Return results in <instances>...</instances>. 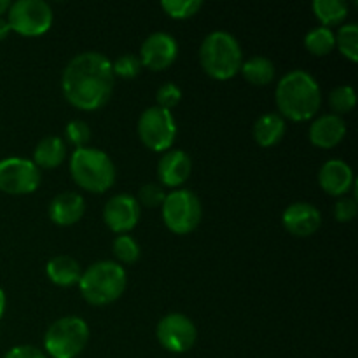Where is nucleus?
<instances>
[{"instance_id":"obj_8","label":"nucleus","mask_w":358,"mask_h":358,"mask_svg":"<svg viewBox=\"0 0 358 358\" xmlns=\"http://www.w3.org/2000/svg\"><path fill=\"white\" fill-rule=\"evenodd\" d=\"M10 30L24 37H38L52 24V9L44 0H17L9 7Z\"/></svg>"},{"instance_id":"obj_15","label":"nucleus","mask_w":358,"mask_h":358,"mask_svg":"<svg viewBox=\"0 0 358 358\" xmlns=\"http://www.w3.org/2000/svg\"><path fill=\"white\" fill-rule=\"evenodd\" d=\"M191 157L180 149L168 150L157 164V178L163 187H180L191 177Z\"/></svg>"},{"instance_id":"obj_4","label":"nucleus","mask_w":358,"mask_h":358,"mask_svg":"<svg viewBox=\"0 0 358 358\" xmlns=\"http://www.w3.org/2000/svg\"><path fill=\"white\" fill-rule=\"evenodd\" d=\"M199 63L213 79H231L240 72L243 63L240 42L227 31H212L199 45Z\"/></svg>"},{"instance_id":"obj_20","label":"nucleus","mask_w":358,"mask_h":358,"mask_svg":"<svg viewBox=\"0 0 358 358\" xmlns=\"http://www.w3.org/2000/svg\"><path fill=\"white\" fill-rule=\"evenodd\" d=\"M66 145L59 136H45L34 150V164L41 170H52L65 161Z\"/></svg>"},{"instance_id":"obj_24","label":"nucleus","mask_w":358,"mask_h":358,"mask_svg":"<svg viewBox=\"0 0 358 358\" xmlns=\"http://www.w3.org/2000/svg\"><path fill=\"white\" fill-rule=\"evenodd\" d=\"M304 48L315 56H325L329 52H332V49L336 48V37L334 31L331 28L325 27H317L313 30H310L304 37Z\"/></svg>"},{"instance_id":"obj_31","label":"nucleus","mask_w":358,"mask_h":358,"mask_svg":"<svg viewBox=\"0 0 358 358\" xmlns=\"http://www.w3.org/2000/svg\"><path fill=\"white\" fill-rule=\"evenodd\" d=\"M182 100V91L177 84L173 83H166L157 90L156 93V101L157 107L164 108V110H170L173 107H177Z\"/></svg>"},{"instance_id":"obj_37","label":"nucleus","mask_w":358,"mask_h":358,"mask_svg":"<svg viewBox=\"0 0 358 358\" xmlns=\"http://www.w3.org/2000/svg\"><path fill=\"white\" fill-rule=\"evenodd\" d=\"M9 7H10L9 0H0V17H2V14H6L7 10H9Z\"/></svg>"},{"instance_id":"obj_2","label":"nucleus","mask_w":358,"mask_h":358,"mask_svg":"<svg viewBox=\"0 0 358 358\" xmlns=\"http://www.w3.org/2000/svg\"><path fill=\"white\" fill-rule=\"evenodd\" d=\"M275 98L282 117L296 122L315 117L322 105L320 86L306 70L285 73L276 86Z\"/></svg>"},{"instance_id":"obj_22","label":"nucleus","mask_w":358,"mask_h":358,"mask_svg":"<svg viewBox=\"0 0 358 358\" xmlns=\"http://www.w3.org/2000/svg\"><path fill=\"white\" fill-rule=\"evenodd\" d=\"M240 72L254 86H268L275 79V63L266 56H252L241 63Z\"/></svg>"},{"instance_id":"obj_11","label":"nucleus","mask_w":358,"mask_h":358,"mask_svg":"<svg viewBox=\"0 0 358 358\" xmlns=\"http://www.w3.org/2000/svg\"><path fill=\"white\" fill-rule=\"evenodd\" d=\"M159 345L170 353H185L198 339L194 322L182 313H170L159 320L156 327Z\"/></svg>"},{"instance_id":"obj_25","label":"nucleus","mask_w":358,"mask_h":358,"mask_svg":"<svg viewBox=\"0 0 358 358\" xmlns=\"http://www.w3.org/2000/svg\"><path fill=\"white\" fill-rule=\"evenodd\" d=\"M336 37V45L345 58L350 62H358V27L355 23L343 24Z\"/></svg>"},{"instance_id":"obj_17","label":"nucleus","mask_w":358,"mask_h":358,"mask_svg":"<svg viewBox=\"0 0 358 358\" xmlns=\"http://www.w3.org/2000/svg\"><path fill=\"white\" fill-rule=\"evenodd\" d=\"M346 136L345 119L336 114H325L315 119L310 126V140L320 149H332Z\"/></svg>"},{"instance_id":"obj_26","label":"nucleus","mask_w":358,"mask_h":358,"mask_svg":"<svg viewBox=\"0 0 358 358\" xmlns=\"http://www.w3.org/2000/svg\"><path fill=\"white\" fill-rule=\"evenodd\" d=\"M357 103V94L355 90L352 86H338L331 91L329 94V105H331L332 110L336 112V115L341 117L343 114H348L355 108Z\"/></svg>"},{"instance_id":"obj_13","label":"nucleus","mask_w":358,"mask_h":358,"mask_svg":"<svg viewBox=\"0 0 358 358\" xmlns=\"http://www.w3.org/2000/svg\"><path fill=\"white\" fill-rule=\"evenodd\" d=\"M103 220L108 229L117 234L131 231L140 220V205L135 196L126 192L112 196L103 208Z\"/></svg>"},{"instance_id":"obj_21","label":"nucleus","mask_w":358,"mask_h":358,"mask_svg":"<svg viewBox=\"0 0 358 358\" xmlns=\"http://www.w3.org/2000/svg\"><path fill=\"white\" fill-rule=\"evenodd\" d=\"M285 119L280 114H264L255 121L254 138L261 147H273L285 136Z\"/></svg>"},{"instance_id":"obj_9","label":"nucleus","mask_w":358,"mask_h":358,"mask_svg":"<svg viewBox=\"0 0 358 358\" xmlns=\"http://www.w3.org/2000/svg\"><path fill=\"white\" fill-rule=\"evenodd\" d=\"M138 136L145 147L163 152L173 145L177 136V124L173 114L161 107H149L138 119Z\"/></svg>"},{"instance_id":"obj_32","label":"nucleus","mask_w":358,"mask_h":358,"mask_svg":"<svg viewBox=\"0 0 358 358\" xmlns=\"http://www.w3.org/2000/svg\"><path fill=\"white\" fill-rule=\"evenodd\" d=\"M164 198H166V194H164L163 185L145 184L142 185V189L138 191V199H136V201H138V205L142 203L147 208H157V206L163 205Z\"/></svg>"},{"instance_id":"obj_35","label":"nucleus","mask_w":358,"mask_h":358,"mask_svg":"<svg viewBox=\"0 0 358 358\" xmlns=\"http://www.w3.org/2000/svg\"><path fill=\"white\" fill-rule=\"evenodd\" d=\"M10 31V27L9 23H7V20H3V17H0V41H3V38L9 35Z\"/></svg>"},{"instance_id":"obj_3","label":"nucleus","mask_w":358,"mask_h":358,"mask_svg":"<svg viewBox=\"0 0 358 358\" xmlns=\"http://www.w3.org/2000/svg\"><path fill=\"white\" fill-rule=\"evenodd\" d=\"M79 289L93 306H107L117 301L126 289V271L119 262L98 261L80 275Z\"/></svg>"},{"instance_id":"obj_6","label":"nucleus","mask_w":358,"mask_h":358,"mask_svg":"<svg viewBox=\"0 0 358 358\" xmlns=\"http://www.w3.org/2000/svg\"><path fill=\"white\" fill-rule=\"evenodd\" d=\"M90 341V327L79 317L52 322L44 336V348L52 358H76Z\"/></svg>"},{"instance_id":"obj_5","label":"nucleus","mask_w":358,"mask_h":358,"mask_svg":"<svg viewBox=\"0 0 358 358\" xmlns=\"http://www.w3.org/2000/svg\"><path fill=\"white\" fill-rule=\"evenodd\" d=\"M70 173L79 187L96 194L108 191L115 182V166L108 154L93 147L73 150Z\"/></svg>"},{"instance_id":"obj_18","label":"nucleus","mask_w":358,"mask_h":358,"mask_svg":"<svg viewBox=\"0 0 358 358\" xmlns=\"http://www.w3.org/2000/svg\"><path fill=\"white\" fill-rule=\"evenodd\" d=\"M86 212V201L77 192H62L55 196L49 205V217L56 226H73L83 219Z\"/></svg>"},{"instance_id":"obj_16","label":"nucleus","mask_w":358,"mask_h":358,"mask_svg":"<svg viewBox=\"0 0 358 358\" xmlns=\"http://www.w3.org/2000/svg\"><path fill=\"white\" fill-rule=\"evenodd\" d=\"M318 184L327 194L343 198L355 185V177L348 163L341 159H329L318 171Z\"/></svg>"},{"instance_id":"obj_30","label":"nucleus","mask_w":358,"mask_h":358,"mask_svg":"<svg viewBox=\"0 0 358 358\" xmlns=\"http://www.w3.org/2000/svg\"><path fill=\"white\" fill-rule=\"evenodd\" d=\"M65 136L70 143H72L76 149H83L86 147V143L91 138V129L87 126L86 121H80V119H73L66 124L65 128Z\"/></svg>"},{"instance_id":"obj_23","label":"nucleus","mask_w":358,"mask_h":358,"mask_svg":"<svg viewBox=\"0 0 358 358\" xmlns=\"http://www.w3.org/2000/svg\"><path fill=\"white\" fill-rule=\"evenodd\" d=\"M311 7H313L315 16L325 28L338 27L348 16V6L341 0H315Z\"/></svg>"},{"instance_id":"obj_14","label":"nucleus","mask_w":358,"mask_h":358,"mask_svg":"<svg viewBox=\"0 0 358 358\" xmlns=\"http://www.w3.org/2000/svg\"><path fill=\"white\" fill-rule=\"evenodd\" d=\"M282 222L292 236L308 238L320 229L322 213L311 203H292L283 212Z\"/></svg>"},{"instance_id":"obj_19","label":"nucleus","mask_w":358,"mask_h":358,"mask_svg":"<svg viewBox=\"0 0 358 358\" xmlns=\"http://www.w3.org/2000/svg\"><path fill=\"white\" fill-rule=\"evenodd\" d=\"M45 273H48V278L58 287L76 285V283H79L80 275H83L79 262L70 257V255H56V257H52L45 264Z\"/></svg>"},{"instance_id":"obj_34","label":"nucleus","mask_w":358,"mask_h":358,"mask_svg":"<svg viewBox=\"0 0 358 358\" xmlns=\"http://www.w3.org/2000/svg\"><path fill=\"white\" fill-rule=\"evenodd\" d=\"M3 358H45V355L42 350L37 348V346L20 345L10 348Z\"/></svg>"},{"instance_id":"obj_33","label":"nucleus","mask_w":358,"mask_h":358,"mask_svg":"<svg viewBox=\"0 0 358 358\" xmlns=\"http://www.w3.org/2000/svg\"><path fill=\"white\" fill-rule=\"evenodd\" d=\"M357 215V199L343 196L334 205V217L339 222H350Z\"/></svg>"},{"instance_id":"obj_1","label":"nucleus","mask_w":358,"mask_h":358,"mask_svg":"<svg viewBox=\"0 0 358 358\" xmlns=\"http://www.w3.org/2000/svg\"><path fill=\"white\" fill-rule=\"evenodd\" d=\"M115 76L112 62L96 51L73 56L62 76V90L66 101L80 110H98L114 93Z\"/></svg>"},{"instance_id":"obj_12","label":"nucleus","mask_w":358,"mask_h":358,"mask_svg":"<svg viewBox=\"0 0 358 358\" xmlns=\"http://www.w3.org/2000/svg\"><path fill=\"white\" fill-rule=\"evenodd\" d=\"M177 55L178 44L173 35L166 31H156L143 41L138 58L142 66L159 72V70L168 69L177 59Z\"/></svg>"},{"instance_id":"obj_7","label":"nucleus","mask_w":358,"mask_h":358,"mask_svg":"<svg viewBox=\"0 0 358 358\" xmlns=\"http://www.w3.org/2000/svg\"><path fill=\"white\" fill-rule=\"evenodd\" d=\"M161 206H163L164 224L175 234L192 233L201 222V201L194 192L187 189H177L166 194Z\"/></svg>"},{"instance_id":"obj_36","label":"nucleus","mask_w":358,"mask_h":358,"mask_svg":"<svg viewBox=\"0 0 358 358\" xmlns=\"http://www.w3.org/2000/svg\"><path fill=\"white\" fill-rule=\"evenodd\" d=\"M3 311H6V294H3V290L0 289V318H2Z\"/></svg>"},{"instance_id":"obj_28","label":"nucleus","mask_w":358,"mask_h":358,"mask_svg":"<svg viewBox=\"0 0 358 358\" xmlns=\"http://www.w3.org/2000/svg\"><path fill=\"white\" fill-rule=\"evenodd\" d=\"M164 13L173 20H187L198 14L203 7L201 0H163L161 2Z\"/></svg>"},{"instance_id":"obj_29","label":"nucleus","mask_w":358,"mask_h":358,"mask_svg":"<svg viewBox=\"0 0 358 358\" xmlns=\"http://www.w3.org/2000/svg\"><path fill=\"white\" fill-rule=\"evenodd\" d=\"M142 70V62H140L138 56L135 55H122L112 63V72L114 76L122 77V79H133L136 77Z\"/></svg>"},{"instance_id":"obj_10","label":"nucleus","mask_w":358,"mask_h":358,"mask_svg":"<svg viewBox=\"0 0 358 358\" xmlns=\"http://www.w3.org/2000/svg\"><path fill=\"white\" fill-rule=\"evenodd\" d=\"M41 184V170L34 161L7 157L0 161V191L13 196L30 194Z\"/></svg>"},{"instance_id":"obj_27","label":"nucleus","mask_w":358,"mask_h":358,"mask_svg":"<svg viewBox=\"0 0 358 358\" xmlns=\"http://www.w3.org/2000/svg\"><path fill=\"white\" fill-rule=\"evenodd\" d=\"M112 252L122 264H135L140 259V245L129 234H119L112 243Z\"/></svg>"}]
</instances>
